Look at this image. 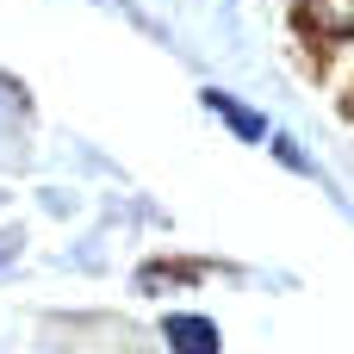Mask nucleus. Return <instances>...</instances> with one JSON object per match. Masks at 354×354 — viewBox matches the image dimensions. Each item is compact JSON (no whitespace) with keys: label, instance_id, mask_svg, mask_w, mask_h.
Wrapping results in <instances>:
<instances>
[{"label":"nucleus","instance_id":"7ed1b4c3","mask_svg":"<svg viewBox=\"0 0 354 354\" xmlns=\"http://www.w3.org/2000/svg\"><path fill=\"white\" fill-rule=\"evenodd\" d=\"M205 106H212V112H224V124H230L236 137H249V143H255V137H268V124H261V112H255V106H243V100H230V93H205Z\"/></svg>","mask_w":354,"mask_h":354},{"label":"nucleus","instance_id":"f257e3e1","mask_svg":"<svg viewBox=\"0 0 354 354\" xmlns=\"http://www.w3.org/2000/svg\"><path fill=\"white\" fill-rule=\"evenodd\" d=\"M292 19L317 44H354V0H292Z\"/></svg>","mask_w":354,"mask_h":354},{"label":"nucleus","instance_id":"f03ea898","mask_svg":"<svg viewBox=\"0 0 354 354\" xmlns=\"http://www.w3.org/2000/svg\"><path fill=\"white\" fill-rule=\"evenodd\" d=\"M162 336H168V348H174V354H218V330H212V317H168Z\"/></svg>","mask_w":354,"mask_h":354},{"label":"nucleus","instance_id":"20e7f679","mask_svg":"<svg viewBox=\"0 0 354 354\" xmlns=\"http://www.w3.org/2000/svg\"><path fill=\"white\" fill-rule=\"evenodd\" d=\"M274 149H280V162H292V168H299V174H305V149H299V143H286V137H280V143H274Z\"/></svg>","mask_w":354,"mask_h":354}]
</instances>
